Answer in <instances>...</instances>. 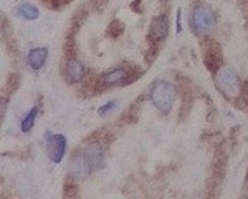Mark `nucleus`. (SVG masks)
Listing matches in <instances>:
<instances>
[{
	"mask_svg": "<svg viewBox=\"0 0 248 199\" xmlns=\"http://www.w3.org/2000/svg\"><path fill=\"white\" fill-rule=\"evenodd\" d=\"M167 32H169V22H167V17H155L151 23V37L157 42H161L167 37Z\"/></svg>",
	"mask_w": 248,
	"mask_h": 199,
	"instance_id": "obj_6",
	"label": "nucleus"
},
{
	"mask_svg": "<svg viewBox=\"0 0 248 199\" xmlns=\"http://www.w3.org/2000/svg\"><path fill=\"white\" fill-rule=\"evenodd\" d=\"M116 103H118V101H116V100H113V101H108L105 106H101V108L98 110V113H99V115H106L108 111H111V110L114 108V106H116Z\"/></svg>",
	"mask_w": 248,
	"mask_h": 199,
	"instance_id": "obj_13",
	"label": "nucleus"
},
{
	"mask_svg": "<svg viewBox=\"0 0 248 199\" xmlns=\"http://www.w3.org/2000/svg\"><path fill=\"white\" fill-rule=\"evenodd\" d=\"M70 169H71V174L73 176H77V178H85L88 173H90L91 169V165H90V161L86 159V156L83 154V156H77V158H73V161H71V165H70Z\"/></svg>",
	"mask_w": 248,
	"mask_h": 199,
	"instance_id": "obj_8",
	"label": "nucleus"
},
{
	"mask_svg": "<svg viewBox=\"0 0 248 199\" xmlns=\"http://www.w3.org/2000/svg\"><path fill=\"white\" fill-rule=\"evenodd\" d=\"M45 141H46L48 156H50L51 161L53 163L62 161L66 153V138L63 134H53L51 131H46Z\"/></svg>",
	"mask_w": 248,
	"mask_h": 199,
	"instance_id": "obj_4",
	"label": "nucleus"
},
{
	"mask_svg": "<svg viewBox=\"0 0 248 199\" xmlns=\"http://www.w3.org/2000/svg\"><path fill=\"white\" fill-rule=\"evenodd\" d=\"M151 101L153 105L162 113H167L170 111V108L174 106L175 101V88L174 85L169 82H164V80H159L153 85L151 88Z\"/></svg>",
	"mask_w": 248,
	"mask_h": 199,
	"instance_id": "obj_1",
	"label": "nucleus"
},
{
	"mask_svg": "<svg viewBox=\"0 0 248 199\" xmlns=\"http://www.w3.org/2000/svg\"><path fill=\"white\" fill-rule=\"evenodd\" d=\"M126 78H127L126 68H114L105 75H101V77H99V82H101L103 85H119V83H123Z\"/></svg>",
	"mask_w": 248,
	"mask_h": 199,
	"instance_id": "obj_10",
	"label": "nucleus"
},
{
	"mask_svg": "<svg viewBox=\"0 0 248 199\" xmlns=\"http://www.w3.org/2000/svg\"><path fill=\"white\" fill-rule=\"evenodd\" d=\"M86 75V66L83 65L81 62H78V60L71 58L70 62L66 63V68H65V77L68 82H81L83 78H85Z\"/></svg>",
	"mask_w": 248,
	"mask_h": 199,
	"instance_id": "obj_5",
	"label": "nucleus"
},
{
	"mask_svg": "<svg viewBox=\"0 0 248 199\" xmlns=\"http://www.w3.org/2000/svg\"><path fill=\"white\" fill-rule=\"evenodd\" d=\"M215 22H217L215 14L209 7H205V5L194 7V10H192V14H190V25L195 35H201V37L209 35L210 32H214L215 29Z\"/></svg>",
	"mask_w": 248,
	"mask_h": 199,
	"instance_id": "obj_2",
	"label": "nucleus"
},
{
	"mask_svg": "<svg viewBox=\"0 0 248 199\" xmlns=\"http://www.w3.org/2000/svg\"><path fill=\"white\" fill-rule=\"evenodd\" d=\"M46 58H48L46 49H33L29 51V55H27V63H29L30 68L40 70L43 65H45Z\"/></svg>",
	"mask_w": 248,
	"mask_h": 199,
	"instance_id": "obj_7",
	"label": "nucleus"
},
{
	"mask_svg": "<svg viewBox=\"0 0 248 199\" xmlns=\"http://www.w3.org/2000/svg\"><path fill=\"white\" fill-rule=\"evenodd\" d=\"M215 85L225 98L235 100L242 93V82H240L238 75L230 68L218 70L217 77H215Z\"/></svg>",
	"mask_w": 248,
	"mask_h": 199,
	"instance_id": "obj_3",
	"label": "nucleus"
},
{
	"mask_svg": "<svg viewBox=\"0 0 248 199\" xmlns=\"http://www.w3.org/2000/svg\"><path fill=\"white\" fill-rule=\"evenodd\" d=\"M85 156L88 161H90L91 168L96 169L103 165L105 153H103V148L99 145H90V146H86V149H85Z\"/></svg>",
	"mask_w": 248,
	"mask_h": 199,
	"instance_id": "obj_9",
	"label": "nucleus"
},
{
	"mask_svg": "<svg viewBox=\"0 0 248 199\" xmlns=\"http://www.w3.org/2000/svg\"><path fill=\"white\" fill-rule=\"evenodd\" d=\"M35 118H37V108L30 110L29 113L25 115V118L20 121V130H22L23 133H29V131L35 126Z\"/></svg>",
	"mask_w": 248,
	"mask_h": 199,
	"instance_id": "obj_12",
	"label": "nucleus"
},
{
	"mask_svg": "<svg viewBox=\"0 0 248 199\" xmlns=\"http://www.w3.org/2000/svg\"><path fill=\"white\" fill-rule=\"evenodd\" d=\"M182 30V23H181V10L177 12V32Z\"/></svg>",
	"mask_w": 248,
	"mask_h": 199,
	"instance_id": "obj_14",
	"label": "nucleus"
},
{
	"mask_svg": "<svg viewBox=\"0 0 248 199\" xmlns=\"http://www.w3.org/2000/svg\"><path fill=\"white\" fill-rule=\"evenodd\" d=\"M17 12H18L20 17L25 18V20H37L40 15L38 9L35 5H31V3H20Z\"/></svg>",
	"mask_w": 248,
	"mask_h": 199,
	"instance_id": "obj_11",
	"label": "nucleus"
}]
</instances>
